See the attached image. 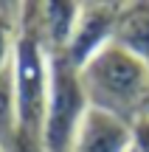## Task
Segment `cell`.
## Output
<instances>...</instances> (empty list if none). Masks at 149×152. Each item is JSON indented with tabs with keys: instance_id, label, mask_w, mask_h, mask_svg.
<instances>
[{
	"instance_id": "cell-1",
	"label": "cell",
	"mask_w": 149,
	"mask_h": 152,
	"mask_svg": "<svg viewBox=\"0 0 149 152\" xmlns=\"http://www.w3.org/2000/svg\"><path fill=\"white\" fill-rule=\"evenodd\" d=\"M87 104L135 124L149 115V65L110 42L84 68H79Z\"/></svg>"
},
{
	"instance_id": "cell-2",
	"label": "cell",
	"mask_w": 149,
	"mask_h": 152,
	"mask_svg": "<svg viewBox=\"0 0 149 152\" xmlns=\"http://www.w3.org/2000/svg\"><path fill=\"white\" fill-rule=\"evenodd\" d=\"M90 110L79 71L65 54H51V87L42 124V152H71L73 135Z\"/></svg>"
},
{
	"instance_id": "cell-3",
	"label": "cell",
	"mask_w": 149,
	"mask_h": 152,
	"mask_svg": "<svg viewBox=\"0 0 149 152\" xmlns=\"http://www.w3.org/2000/svg\"><path fill=\"white\" fill-rule=\"evenodd\" d=\"M118 11H121V3H82L73 37L68 42V48L62 51L65 59L76 71L84 68L101 48H107L113 42Z\"/></svg>"
},
{
	"instance_id": "cell-4",
	"label": "cell",
	"mask_w": 149,
	"mask_h": 152,
	"mask_svg": "<svg viewBox=\"0 0 149 152\" xmlns=\"http://www.w3.org/2000/svg\"><path fill=\"white\" fill-rule=\"evenodd\" d=\"M71 152H132V124L90 107L73 135Z\"/></svg>"
},
{
	"instance_id": "cell-5",
	"label": "cell",
	"mask_w": 149,
	"mask_h": 152,
	"mask_svg": "<svg viewBox=\"0 0 149 152\" xmlns=\"http://www.w3.org/2000/svg\"><path fill=\"white\" fill-rule=\"evenodd\" d=\"M113 42L149 65V0L121 3Z\"/></svg>"
},
{
	"instance_id": "cell-6",
	"label": "cell",
	"mask_w": 149,
	"mask_h": 152,
	"mask_svg": "<svg viewBox=\"0 0 149 152\" xmlns=\"http://www.w3.org/2000/svg\"><path fill=\"white\" fill-rule=\"evenodd\" d=\"M79 9H82V3H73V0L42 3V34H45L51 54H62L68 48L76 20H79Z\"/></svg>"
},
{
	"instance_id": "cell-7",
	"label": "cell",
	"mask_w": 149,
	"mask_h": 152,
	"mask_svg": "<svg viewBox=\"0 0 149 152\" xmlns=\"http://www.w3.org/2000/svg\"><path fill=\"white\" fill-rule=\"evenodd\" d=\"M20 132V115H17V93L11 68L0 76V147H9Z\"/></svg>"
},
{
	"instance_id": "cell-8",
	"label": "cell",
	"mask_w": 149,
	"mask_h": 152,
	"mask_svg": "<svg viewBox=\"0 0 149 152\" xmlns=\"http://www.w3.org/2000/svg\"><path fill=\"white\" fill-rule=\"evenodd\" d=\"M17 14H20V6H6V3H0V76L11 68V59H14Z\"/></svg>"
},
{
	"instance_id": "cell-9",
	"label": "cell",
	"mask_w": 149,
	"mask_h": 152,
	"mask_svg": "<svg viewBox=\"0 0 149 152\" xmlns=\"http://www.w3.org/2000/svg\"><path fill=\"white\" fill-rule=\"evenodd\" d=\"M132 149L135 152H149V115L132 124Z\"/></svg>"
},
{
	"instance_id": "cell-10",
	"label": "cell",
	"mask_w": 149,
	"mask_h": 152,
	"mask_svg": "<svg viewBox=\"0 0 149 152\" xmlns=\"http://www.w3.org/2000/svg\"><path fill=\"white\" fill-rule=\"evenodd\" d=\"M0 152H3V147H0Z\"/></svg>"
},
{
	"instance_id": "cell-11",
	"label": "cell",
	"mask_w": 149,
	"mask_h": 152,
	"mask_svg": "<svg viewBox=\"0 0 149 152\" xmlns=\"http://www.w3.org/2000/svg\"><path fill=\"white\" fill-rule=\"evenodd\" d=\"M132 152H135V149H132Z\"/></svg>"
}]
</instances>
